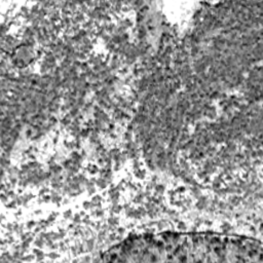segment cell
<instances>
[{"label":"cell","mask_w":263,"mask_h":263,"mask_svg":"<svg viewBox=\"0 0 263 263\" xmlns=\"http://www.w3.org/2000/svg\"><path fill=\"white\" fill-rule=\"evenodd\" d=\"M111 262H261V241L211 232L130 236L102 255Z\"/></svg>","instance_id":"1"}]
</instances>
